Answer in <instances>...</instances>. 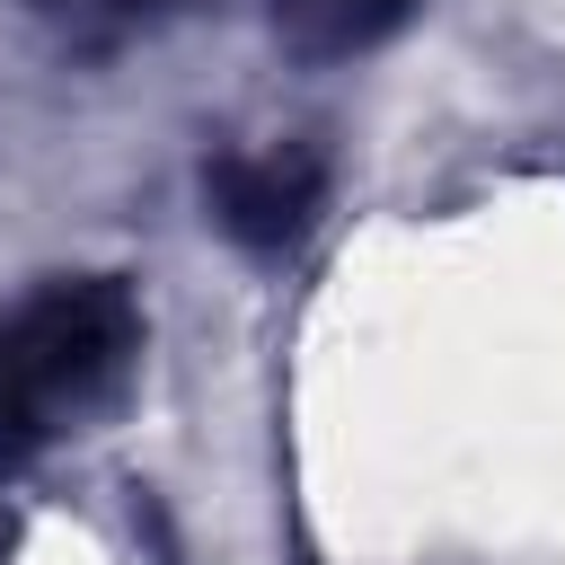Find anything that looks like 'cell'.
Here are the masks:
<instances>
[{"label":"cell","instance_id":"cell-1","mask_svg":"<svg viewBox=\"0 0 565 565\" xmlns=\"http://www.w3.org/2000/svg\"><path fill=\"white\" fill-rule=\"evenodd\" d=\"M141 300L115 274H62L0 318V468L88 433L141 371Z\"/></svg>","mask_w":565,"mask_h":565},{"label":"cell","instance_id":"cell-2","mask_svg":"<svg viewBox=\"0 0 565 565\" xmlns=\"http://www.w3.org/2000/svg\"><path fill=\"white\" fill-rule=\"evenodd\" d=\"M212 230L247 256H291L327 212V150L318 141H247L203 168Z\"/></svg>","mask_w":565,"mask_h":565},{"label":"cell","instance_id":"cell-3","mask_svg":"<svg viewBox=\"0 0 565 565\" xmlns=\"http://www.w3.org/2000/svg\"><path fill=\"white\" fill-rule=\"evenodd\" d=\"M406 9H415V0H274V26H282V44L309 53V62H353V53L388 44V35L406 26Z\"/></svg>","mask_w":565,"mask_h":565},{"label":"cell","instance_id":"cell-4","mask_svg":"<svg viewBox=\"0 0 565 565\" xmlns=\"http://www.w3.org/2000/svg\"><path fill=\"white\" fill-rule=\"evenodd\" d=\"M26 9L62 18L71 35H115V26H132V18H141V9H159V0H26Z\"/></svg>","mask_w":565,"mask_h":565}]
</instances>
